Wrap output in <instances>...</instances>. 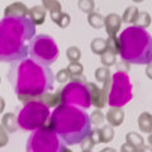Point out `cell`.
Listing matches in <instances>:
<instances>
[{
	"mask_svg": "<svg viewBox=\"0 0 152 152\" xmlns=\"http://www.w3.org/2000/svg\"><path fill=\"white\" fill-rule=\"evenodd\" d=\"M107 45H108V50L114 52V53H119V47H118V38H115V36H109L108 41H107Z\"/></svg>",
	"mask_w": 152,
	"mask_h": 152,
	"instance_id": "cell-30",
	"label": "cell"
},
{
	"mask_svg": "<svg viewBox=\"0 0 152 152\" xmlns=\"http://www.w3.org/2000/svg\"><path fill=\"white\" fill-rule=\"evenodd\" d=\"M36 24L29 15H9L0 20V61L14 62L29 55Z\"/></svg>",
	"mask_w": 152,
	"mask_h": 152,
	"instance_id": "cell-2",
	"label": "cell"
},
{
	"mask_svg": "<svg viewBox=\"0 0 152 152\" xmlns=\"http://www.w3.org/2000/svg\"><path fill=\"white\" fill-rule=\"evenodd\" d=\"M70 77H71V76H70V74H69L67 69H66V70L58 71V74H57V76H56V80H57L58 83H66Z\"/></svg>",
	"mask_w": 152,
	"mask_h": 152,
	"instance_id": "cell-33",
	"label": "cell"
},
{
	"mask_svg": "<svg viewBox=\"0 0 152 152\" xmlns=\"http://www.w3.org/2000/svg\"><path fill=\"white\" fill-rule=\"evenodd\" d=\"M43 5L47 10H50L51 15L61 12V4L57 0H43Z\"/></svg>",
	"mask_w": 152,
	"mask_h": 152,
	"instance_id": "cell-26",
	"label": "cell"
},
{
	"mask_svg": "<svg viewBox=\"0 0 152 152\" xmlns=\"http://www.w3.org/2000/svg\"><path fill=\"white\" fill-rule=\"evenodd\" d=\"M3 127L7 129V132H15L18 129V119H17V117L14 115L13 113H8L5 114V115L3 117Z\"/></svg>",
	"mask_w": 152,
	"mask_h": 152,
	"instance_id": "cell-16",
	"label": "cell"
},
{
	"mask_svg": "<svg viewBox=\"0 0 152 152\" xmlns=\"http://www.w3.org/2000/svg\"><path fill=\"white\" fill-rule=\"evenodd\" d=\"M89 138L90 141L93 142L94 145H98V143H100L102 142V137H100V129H93V131H90L89 133Z\"/></svg>",
	"mask_w": 152,
	"mask_h": 152,
	"instance_id": "cell-32",
	"label": "cell"
},
{
	"mask_svg": "<svg viewBox=\"0 0 152 152\" xmlns=\"http://www.w3.org/2000/svg\"><path fill=\"white\" fill-rule=\"evenodd\" d=\"M103 121H104V115L102 114V112H99V110H95L91 114V117H90V122H91V124H94V126H100Z\"/></svg>",
	"mask_w": 152,
	"mask_h": 152,
	"instance_id": "cell-31",
	"label": "cell"
},
{
	"mask_svg": "<svg viewBox=\"0 0 152 152\" xmlns=\"http://www.w3.org/2000/svg\"><path fill=\"white\" fill-rule=\"evenodd\" d=\"M79 8L80 10H83L85 13H91L95 8L94 0H79Z\"/></svg>",
	"mask_w": 152,
	"mask_h": 152,
	"instance_id": "cell-29",
	"label": "cell"
},
{
	"mask_svg": "<svg viewBox=\"0 0 152 152\" xmlns=\"http://www.w3.org/2000/svg\"><path fill=\"white\" fill-rule=\"evenodd\" d=\"M140 15V12L136 7H129L126 9L124 14L122 15V22L124 23H136L137 18Z\"/></svg>",
	"mask_w": 152,
	"mask_h": 152,
	"instance_id": "cell-19",
	"label": "cell"
},
{
	"mask_svg": "<svg viewBox=\"0 0 152 152\" xmlns=\"http://www.w3.org/2000/svg\"><path fill=\"white\" fill-rule=\"evenodd\" d=\"M126 138H127V143H129L136 151L143 148V138H142V136L138 134V133L129 132Z\"/></svg>",
	"mask_w": 152,
	"mask_h": 152,
	"instance_id": "cell-17",
	"label": "cell"
},
{
	"mask_svg": "<svg viewBox=\"0 0 152 152\" xmlns=\"http://www.w3.org/2000/svg\"><path fill=\"white\" fill-rule=\"evenodd\" d=\"M88 85V89L90 91V98H91V104L95 105L96 108H103L104 107V94L100 89H99L95 84H90V83H86Z\"/></svg>",
	"mask_w": 152,
	"mask_h": 152,
	"instance_id": "cell-11",
	"label": "cell"
},
{
	"mask_svg": "<svg viewBox=\"0 0 152 152\" xmlns=\"http://www.w3.org/2000/svg\"><path fill=\"white\" fill-rule=\"evenodd\" d=\"M100 137H102V142L108 143L110 142L114 137V131H113V126H104L100 128Z\"/></svg>",
	"mask_w": 152,
	"mask_h": 152,
	"instance_id": "cell-22",
	"label": "cell"
},
{
	"mask_svg": "<svg viewBox=\"0 0 152 152\" xmlns=\"http://www.w3.org/2000/svg\"><path fill=\"white\" fill-rule=\"evenodd\" d=\"M104 85V90H107V100L110 107L122 108L132 100L133 86L129 76L124 71H117Z\"/></svg>",
	"mask_w": 152,
	"mask_h": 152,
	"instance_id": "cell-5",
	"label": "cell"
},
{
	"mask_svg": "<svg viewBox=\"0 0 152 152\" xmlns=\"http://www.w3.org/2000/svg\"><path fill=\"white\" fill-rule=\"evenodd\" d=\"M133 1H136V3H141V1H143V0H133Z\"/></svg>",
	"mask_w": 152,
	"mask_h": 152,
	"instance_id": "cell-40",
	"label": "cell"
},
{
	"mask_svg": "<svg viewBox=\"0 0 152 152\" xmlns=\"http://www.w3.org/2000/svg\"><path fill=\"white\" fill-rule=\"evenodd\" d=\"M67 71H69L71 77H79V76H81L84 67H83V65L79 62H71L67 67Z\"/></svg>",
	"mask_w": 152,
	"mask_h": 152,
	"instance_id": "cell-25",
	"label": "cell"
},
{
	"mask_svg": "<svg viewBox=\"0 0 152 152\" xmlns=\"http://www.w3.org/2000/svg\"><path fill=\"white\" fill-rule=\"evenodd\" d=\"M121 150H122V151H131V152H132V151H136V150L133 148V147H132L129 143H126V145H123Z\"/></svg>",
	"mask_w": 152,
	"mask_h": 152,
	"instance_id": "cell-37",
	"label": "cell"
},
{
	"mask_svg": "<svg viewBox=\"0 0 152 152\" xmlns=\"http://www.w3.org/2000/svg\"><path fill=\"white\" fill-rule=\"evenodd\" d=\"M148 143L152 147V133H150V136H148Z\"/></svg>",
	"mask_w": 152,
	"mask_h": 152,
	"instance_id": "cell-39",
	"label": "cell"
},
{
	"mask_svg": "<svg viewBox=\"0 0 152 152\" xmlns=\"http://www.w3.org/2000/svg\"><path fill=\"white\" fill-rule=\"evenodd\" d=\"M66 145L81 143L89 137L91 122L89 114L80 108L61 103L57 105L50 118V124Z\"/></svg>",
	"mask_w": 152,
	"mask_h": 152,
	"instance_id": "cell-3",
	"label": "cell"
},
{
	"mask_svg": "<svg viewBox=\"0 0 152 152\" xmlns=\"http://www.w3.org/2000/svg\"><path fill=\"white\" fill-rule=\"evenodd\" d=\"M4 107H5V102H4L3 98H0V113L4 110Z\"/></svg>",
	"mask_w": 152,
	"mask_h": 152,
	"instance_id": "cell-38",
	"label": "cell"
},
{
	"mask_svg": "<svg viewBox=\"0 0 152 152\" xmlns=\"http://www.w3.org/2000/svg\"><path fill=\"white\" fill-rule=\"evenodd\" d=\"M66 150V143L50 126L34 129L27 142L29 152H60Z\"/></svg>",
	"mask_w": 152,
	"mask_h": 152,
	"instance_id": "cell-6",
	"label": "cell"
},
{
	"mask_svg": "<svg viewBox=\"0 0 152 152\" xmlns=\"http://www.w3.org/2000/svg\"><path fill=\"white\" fill-rule=\"evenodd\" d=\"M107 121L109 122V124L113 127L121 126L123 121H124V113L121 108L112 107V109H109V112L107 113Z\"/></svg>",
	"mask_w": 152,
	"mask_h": 152,
	"instance_id": "cell-12",
	"label": "cell"
},
{
	"mask_svg": "<svg viewBox=\"0 0 152 152\" xmlns=\"http://www.w3.org/2000/svg\"><path fill=\"white\" fill-rule=\"evenodd\" d=\"M66 56H67L70 62H77L80 60V57H81V52H80L77 47H70L66 51Z\"/></svg>",
	"mask_w": 152,
	"mask_h": 152,
	"instance_id": "cell-28",
	"label": "cell"
},
{
	"mask_svg": "<svg viewBox=\"0 0 152 152\" xmlns=\"http://www.w3.org/2000/svg\"><path fill=\"white\" fill-rule=\"evenodd\" d=\"M29 18L36 26H39L45 22L46 19V8L42 5L33 7L29 9Z\"/></svg>",
	"mask_w": 152,
	"mask_h": 152,
	"instance_id": "cell-13",
	"label": "cell"
},
{
	"mask_svg": "<svg viewBox=\"0 0 152 152\" xmlns=\"http://www.w3.org/2000/svg\"><path fill=\"white\" fill-rule=\"evenodd\" d=\"M146 75H147V77L152 80V62H150L148 66H147V69H146Z\"/></svg>",
	"mask_w": 152,
	"mask_h": 152,
	"instance_id": "cell-36",
	"label": "cell"
},
{
	"mask_svg": "<svg viewBox=\"0 0 152 152\" xmlns=\"http://www.w3.org/2000/svg\"><path fill=\"white\" fill-rule=\"evenodd\" d=\"M88 22H89V24L93 28L100 29V28L104 27V23H105V18H103L100 14L91 12V13H89V15H88Z\"/></svg>",
	"mask_w": 152,
	"mask_h": 152,
	"instance_id": "cell-18",
	"label": "cell"
},
{
	"mask_svg": "<svg viewBox=\"0 0 152 152\" xmlns=\"http://www.w3.org/2000/svg\"><path fill=\"white\" fill-rule=\"evenodd\" d=\"M138 127L142 132L152 133V114L150 113H142L138 117Z\"/></svg>",
	"mask_w": 152,
	"mask_h": 152,
	"instance_id": "cell-15",
	"label": "cell"
},
{
	"mask_svg": "<svg viewBox=\"0 0 152 152\" xmlns=\"http://www.w3.org/2000/svg\"><path fill=\"white\" fill-rule=\"evenodd\" d=\"M9 15H29V9L23 3H14L5 9V17Z\"/></svg>",
	"mask_w": 152,
	"mask_h": 152,
	"instance_id": "cell-14",
	"label": "cell"
},
{
	"mask_svg": "<svg viewBox=\"0 0 152 152\" xmlns=\"http://www.w3.org/2000/svg\"><path fill=\"white\" fill-rule=\"evenodd\" d=\"M118 47L122 60L133 65L152 62V36L145 28L131 26L118 37Z\"/></svg>",
	"mask_w": 152,
	"mask_h": 152,
	"instance_id": "cell-4",
	"label": "cell"
},
{
	"mask_svg": "<svg viewBox=\"0 0 152 152\" xmlns=\"http://www.w3.org/2000/svg\"><path fill=\"white\" fill-rule=\"evenodd\" d=\"M29 56L38 62L50 66L58 57V47L52 37L38 34L29 43Z\"/></svg>",
	"mask_w": 152,
	"mask_h": 152,
	"instance_id": "cell-8",
	"label": "cell"
},
{
	"mask_svg": "<svg viewBox=\"0 0 152 152\" xmlns=\"http://www.w3.org/2000/svg\"><path fill=\"white\" fill-rule=\"evenodd\" d=\"M51 18H52V20L61 28H66L70 24V17H69V14H66V13L60 12V13L52 14Z\"/></svg>",
	"mask_w": 152,
	"mask_h": 152,
	"instance_id": "cell-21",
	"label": "cell"
},
{
	"mask_svg": "<svg viewBox=\"0 0 152 152\" xmlns=\"http://www.w3.org/2000/svg\"><path fill=\"white\" fill-rule=\"evenodd\" d=\"M100 60H102V64L108 67V66H112V65L115 64L117 56H115V53H114V52L107 50L103 55H100Z\"/></svg>",
	"mask_w": 152,
	"mask_h": 152,
	"instance_id": "cell-23",
	"label": "cell"
},
{
	"mask_svg": "<svg viewBox=\"0 0 152 152\" xmlns=\"http://www.w3.org/2000/svg\"><path fill=\"white\" fill-rule=\"evenodd\" d=\"M8 80L19 100L27 102L51 91L55 84V75L47 65L32 57H24L10 62Z\"/></svg>",
	"mask_w": 152,
	"mask_h": 152,
	"instance_id": "cell-1",
	"label": "cell"
},
{
	"mask_svg": "<svg viewBox=\"0 0 152 152\" xmlns=\"http://www.w3.org/2000/svg\"><path fill=\"white\" fill-rule=\"evenodd\" d=\"M90 47H91V51L96 55H103L104 52L108 50L107 41L103 39V38H95V39L91 42Z\"/></svg>",
	"mask_w": 152,
	"mask_h": 152,
	"instance_id": "cell-20",
	"label": "cell"
},
{
	"mask_svg": "<svg viewBox=\"0 0 152 152\" xmlns=\"http://www.w3.org/2000/svg\"><path fill=\"white\" fill-rule=\"evenodd\" d=\"M134 24L138 26V27H142V28H147V27L151 24V17H150V14L146 13V12L140 13V15H138V18H137V20H136Z\"/></svg>",
	"mask_w": 152,
	"mask_h": 152,
	"instance_id": "cell-27",
	"label": "cell"
},
{
	"mask_svg": "<svg viewBox=\"0 0 152 152\" xmlns=\"http://www.w3.org/2000/svg\"><path fill=\"white\" fill-rule=\"evenodd\" d=\"M95 77L99 83H103L105 84L109 79H110V72H109V70L107 66H104V67H99L96 71H95Z\"/></svg>",
	"mask_w": 152,
	"mask_h": 152,
	"instance_id": "cell-24",
	"label": "cell"
},
{
	"mask_svg": "<svg viewBox=\"0 0 152 152\" xmlns=\"http://www.w3.org/2000/svg\"><path fill=\"white\" fill-rule=\"evenodd\" d=\"M61 103L77 105L81 108H89L91 105V98L86 83L71 81L65 85L61 90Z\"/></svg>",
	"mask_w": 152,
	"mask_h": 152,
	"instance_id": "cell-9",
	"label": "cell"
},
{
	"mask_svg": "<svg viewBox=\"0 0 152 152\" xmlns=\"http://www.w3.org/2000/svg\"><path fill=\"white\" fill-rule=\"evenodd\" d=\"M7 129L3 127V124L0 126V147H4L8 143V134H7Z\"/></svg>",
	"mask_w": 152,
	"mask_h": 152,
	"instance_id": "cell-34",
	"label": "cell"
},
{
	"mask_svg": "<svg viewBox=\"0 0 152 152\" xmlns=\"http://www.w3.org/2000/svg\"><path fill=\"white\" fill-rule=\"evenodd\" d=\"M50 118L48 105L43 102H28L19 112L18 124L24 131H34L46 124Z\"/></svg>",
	"mask_w": 152,
	"mask_h": 152,
	"instance_id": "cell-7",
	"label": "cell"
},
{
	"mask_svg": "<svg viewBox=\"0 0 152 152\" xmlns=\"http://www.w3.org/2000/svg\"><path fill=\"white\" fill-rule=\"evenodd\" d=\"M122 26V18L118 15V14H109L105 18V23H104V27L107 29V33L109 36H115L118 31L121 29Z\"/></svg>",
	"mask_w": 152,
	"mask_h": 152,
	"instance_id": "cell-10",
	"label": "cell"
},
{
	"mask_svg": "<svg viewBox=\"0 0 152 152\" xmlns=\"http://www.w3.org/2000/svg\"><path fill=\"white\" fill-rule=\"evenodd\" d=\"M93 146H94V143L91 141H90V138L88 137L86 140H84L83 142H81V150L83 151H90L93 148Z\"/></svg>",
	"mask_w": 152,
	"mask_h": 152,
	"instance_id": "cell-35",
	"label": "cell"
}]
</instances>
